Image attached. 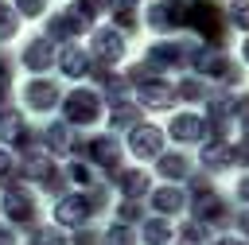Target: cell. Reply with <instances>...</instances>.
<instances>
[{"label": "cell", "instance_id": "1", "mask_svg": "<svg viewBox=\"0 0 249 245\" xmlns=\"http://www.w3.org/2000/svg\"><path fill=\"white\" fill-rule=\"evenodd\" d=\"M19 8L23 12H39V0H19Z\"/></svg>", "mask_w": 249, "mask_h": 245}]
</instances>
